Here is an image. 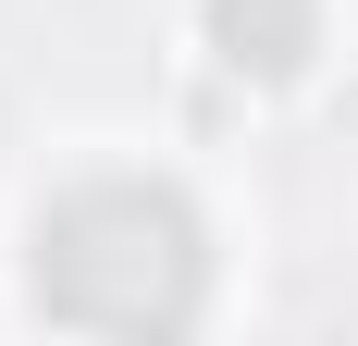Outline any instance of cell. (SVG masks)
<instances>
[{
    "instance_id": "cell-1",
    "label": "cell",
    "mask_w": 358,
    "mask_h": 346,
    "mask_svg": "<svg viewBox=\"0 0 358 346\" xmlns=\"http://www.w3.org/2000/svg\"><path fill=\"white\" fill-rule=\"evenodd\" d=\"M37 310L62 334H185L210 310V235L161 173H87L37 210Z\"/></svg>"
},
{
    "instance_id": "cell-2",
    "label": "cell",
    "mask_w": 358,
    "mask_h": 346,
    "mask_svg": "<svg viewBox=\"0 0 358 346\" xmlns=\"http://www.w3.org/2000/svg\"><path fill=\"white\" fill-rule=\"evenodd\" d=\"M210 50L272 87V74H296L322 50V0H210Z\"/></svg>"
}]
</instances>
